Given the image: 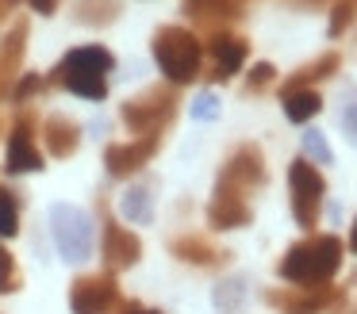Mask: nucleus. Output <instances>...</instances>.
I'll return each mask as SVG.
<instances>
[{
  "label": "nucleus",
  "mask_w": 357,
  "mask_h": 314,
  "mask_svg": "<svg viewBox=\"0 0 357 314\" xmlns=\"http://www.w3.org/2000/svg\"><path fill=\"white\" fill-rule=\"evenodd\" d=\"M338 69H342V54H338V50L319 54V58H311L307 65H300L296 73H288L284 81H280V96H292V92H300V88H315L319 81L334 77Z\"/></svg>",
  "instance_id": "a211bd4d"
},
{
  "label": "nucleus",
  "mask_w": 357,
  "mask_h": 314,
  "mask_svg": "<svg viewBox=\"0 0 357 314\" xmlns=\"http://www.w3.org/2000/svg\"><path fill=\"white\" fill-rule=\"evenodd\" d=\"M261 299L280 314H326L346 303V291L334 288V283H323V288H269Z\"/></svg>",
  "instance_id": "0eeeda50"
},
{
  "label": "nucleus",
  "mask_w": 357,
  "mask_h": 314,
  "mask_svg": "<svg viewBox=\"0 0 357 314\" xmlns=\"http://www.w3.org/2000/svg\"><path fill=\"white\" fill-rule=\"evenodd\" d=\"M349 249L357 253V219H354V226H349Z\"/></svg>",
  "instance_id": "e433bc0d"
},
{
  "label": "nucleus",
  "mask_w": 357,
  "mask_h": 314,
  "mask_svg": "<svg viewBox=\"0 0 357 314\" xmlns=\"http://www.w3.org/2000/svg\"><path fill=\"white\" fill-rule=\"evenodd\" d=\"M181 4H185V15L196 27L215 35V31H227L231 23H238L246 15L250 0H181Z\"/></svg>",
  "instance_id": "dca6fc26"
},
{
  "label": "nucleus",
  "mask_w": 357,
  "mask_h": 314,
  "mask_svg": "<svg viewBox=\"0 0 357 314\" xmlns=\"http://www.w3.org/2000/svg\"><path fill=\"white\" fill-rule=\"evenodd\" d=\"M43 88H47V81H43L39 73H20V81L12 84L8 100H12V104H20V107H24V104H31V100L39 96Z\"/></svg>",
  "instance_id": "a878e982"
},
{
  "label": "nucleus",
  "mask_w": 357,
  "mask_h": 314,
  "mask_svg": "<svg viewBox=\"0 0 357 314\" xmlns=\"http://www.w3.org/2000/svg\"><path fill=\"white\" fill-rule=\"evenodd\" d=\"M342 130H346V138L357 146V100H349V104L342 107Z\"/></svg>",
  "instance_id": "7c9ffc66"
},
{
  "label": "nucleus",
  "mask_w": 357,
  "mask_h": 314,
  "mask_svg": "<svg viewBox=\"0 0 357 314\" xmlns=\"http://www.w3.org/2000/svg\"><path fill=\"white\" fill-rule=\"evenodd\" d=\"M357 23V0H338L331 8V23H326V35L331 38H342L349 27Z\"/></svg>",
  "instance_id": "393cba45"
},
{
  "label": "nucleus",
  "mask_w": 357,
  "mask_h": 314,
  "mask_svg": "<svg viewBox=\"0 0 357 314\" xmlns=\"http://www.w3.org/2000/svg\"><path fill=\"white\" fill-rule=\"evenodd\" d=\"M334 314H357V299H354V303H342Z\"/></svg>",
  "instance_id": "c9c22d12"
},
{
  "label": "nucleus",
  "mask_w": 357,
  "mask_h": 314,
  "mask_svg": "<svg viewBox=\"0 0 357 314\" xmlns=\"http://www.w3.org/2000/svg\"><path fill=\"white\" fill-rule=\"evenodd\" d=\"M242 295H246V283H242L238 276H234V280H223V283L215 288V306H219L223 314H231L234 306L242 303Z\"/></svg>",
  "instance_id": "bb28decb"
},
{
  "label": "nucleus",
  "mask_w": 357,
  "mask_h": 314,
  "mask_svg": "<svg viewBox=\"0 0 357 314\" xmlns=\"http://www.w3.org/2000/svg\"><path fill=\"white\" fill-rule=\"evenodd\" d=\"M277 84V65L273 61H254V69L246 73V92H265Z\"/></svg>",
  "instance_id": "c85d7f7f"
},
{
  "label": "nucleus",
  "mask_w": 357,
  "mask_h": 314,
  "mask_svg": "<svg viewBox=\"0 0 357 314\" xmlns=\"http://www.w3.org/2000/svg\"><path fill=\"white\" fill-rule=\"evenodd\" d=\"M188 111H192L196 123H211V119H219V111H223V107H219V96L208 88V92H200V96L192 100V107H188Z\"/></svg>",
  "instance_id": "c756f323"
},
{
  "label": "nucleus",
  "mask_w": 357,
  "mask_h": 314,
  "mask_svg": "<svg viewBox=\"0 0 357 314\" xmlns=\"http://www.w3.org/2000/svg\"><path fill=\"white\" fill-rule=\"evenodd\" d=\"M27 38H31V23L20 15L12 19L8 35L0 38V96H8L12 84L24 73V54H27Z\"/></svg>",
  "instance_id": "4468645a"
},
{
  "label": "nucleus",
  "mask_w": 357,
  "mask_h": 314,
  "mask_svg": "<svg viewBox=\"0 0 357 314\" xmlns=\"http://www.w3.org/2000/svg\"><path fill=\"white\" fill-rule=\"evenodd\" d=\"M27 4H31L35 12H39V15H54V12H58V4H62V0H27Z\"/></svg>",
  "instance_id": "473e14b6"
},
{
  "label": "nucleus",
  "mask_w": 357,
  "mask_h": 314,
  "mask_svg": "<svg viewBox=\"0 0 357 314\" xmlns=\"http://www.w3.org/2000/svg\"><path fill=\"white\" fill-rule=\"evenodd\" d=\"M162 150V134H139L131 142H112L104 150V168L108 176H135L142 165H150V157Z\"/></svg>",
  "instance_id": "9b49d317"
},
{
  "label": "nucleus",
  "mask_w": 357,
  "mask_h": 314,
  "mask_svg": "<svg viewBox=\"0 0 357 314\" xmlns=\"http://www.w3.org/2000/svg\"><path fill=\"white\" fill-rule=\"evenodd\" d=\"M288 8H300V12H307V8H323V4H338V0H284Z\"/></svg>",
  "instance_id": "2f4dec72"
},
{
  "label": "nucleus",
  "mask_w": 357,
  "mask_h": 314,
  "mask_svg": "<svg viewBox=\"0 0 357 314\" xmlns=\"http://www.w3.org/2000/svg\"><path fill=\"white\" fill-rule=\"evenodd\" d=\"M154 61L165 73V84L181 88V84H192L196 77L204 73V42L181 23H165V27L154 31Z\"/></svg>",
  "instance_id": "7ed1b4c3"
},
{
  "label": "nucleus",
  "mask_w": 357,
  "mask_h": 314,
  "mask_svg": "<svg viewBox=\"0 0 357 314\" xmlns=\"http://www.w3.org/2000/svg\"><path fill=\"white\" fill-rule=\"evenodd\" d=\"M280 107H284V119L296 123V127H307L319 111H323V96L315 88H300L292 96H280Z\"/></svg>",
  "instance_id": "412c9836"
},
{
  "label": "nucleus",
  "mask_w": 357,
  "mask_h": 314,
  "mask_svg": "<svg viewBox=\"0 0 357 314\" xmlns=\"http://www.w3.org/2000/svg\"><path fill=\"white\" fill-rule=\"evenodd\" d=\"M342 253L346 245L338 234H307L284 249V257L277 260V276L292 288H323L338 276Z\"/></svg>",
  "instance_id": "f257e3e1"
},
{
  "label": "nucleus",
  "mask_w": 357,
  "mask_h": 314,
  "mask_svg": "<svg viewBox=\"0 0 357 314\" xmlns=\"http://www.w3.org/2000/svg\"><path fill=\"white\" fill-rule=\"evenodd\" d=\"M204 46H208V54H211L208 81H215V84L231 81V77L246 65V58H250V42L242 35H234V31H215V35H208V42H204Z\"/></svg>",
  "instance_id": "f8f14e48"
},
{
  "label": "nucleus",
  "mask_w": 357,
  "mask_h": 314,
  "mask_svg": "<svg viewBox=\"0 0 357 314\" xmlns=\"http://www.w3.org/2000/svg\"><path fill=\"white\" fill-rule=\"evenodd\" d=\"M177 107H181V96L173 84H150V88H142L139 96H131L119 107V119L135 134H162L173 123Z\"/></svg>",
  "instance_id": "20e7f679"
},
{
  "label": "nucleus",
  "mask_w": 357,
  "mask_h": 314,
  "mask_svg": "<svg viewBox=\"0 0 357 314\" xmlns=\"http://www.w3.org/2000/svg\"><path fill=\"white\" fill-rule=\"evenodd\" d=\"M20 234V196L12 188H0V242Z\"/></svg>",
  "instance_id": "b1692460"
},
{
  "label": "nucleus",
  "mask_w": 357,
  "mask_h": 314,
  "mask_svg": "<svg viewBox=\"0 0 357 314\" xmlns=\"http://www.w3.org/2000/svg\"><path fill=\"white\" fill-rule=\"evenodd\" d=\"M300 146H303V153L300 157H307L311 165H331L334 161V153H331V146H326V134L319 127H307L300 134Z\"/></svg>",
  "instance_id": "5701e85b"
},
{
  "label": "nucleus",
  "mask_w": 357,
  "mask_h": 314,
  "mask_svg": "<svg viewBox=\"0 0 357 314\" xmlns=\"http://www.w3.org/2000/svg\"><path fill=\"white\" fill-rule=\"evenodd\" d=\"M123 15V0H73V19L81 27H112Z\"/></svg>",
  "instance_id": "aec40b11"
},
{
  "label": "nucleus",
  "mask_w": 357,
  "mask_h": 314,
  "mask_svg": "<svg viewBox=\"0 0 357 314\" xmlns=\"http://www.w3.org/2000/svg\"><path fill=\"white\" fill-rule=\"evenodd\" d=\"M119 211H123V219L146 226V222L154 219V188H150V184H131V188L123 191V199H119Z\"/></svg>",
  "instance_id": "4be33fe9"
},
{
  "label": "nucleus",
  "mask_w": 357,
  "mask_h": 314,
  "mask_svg": "<svg viewBox=\"0 0 357 314\" xmlns=\"http://www.w3.org/2000/svg\"><path fill=\"white\" fill-rule=\"evenodd\" d=\"M123 314H162V311H150V306H142V303H127Z\"/></svg>",
  "instance_id": "f704fd0d"
},
{
  "label": "nucleus",
  "mask_w": 357,
  "mask_h": 314,
  "mask_svg": "<svg viewBox=\"0 0 357 314\" xmlns=\"http://www.w3.org/2000/svg\"><path fill=\"white\" fill-rule=\"evenodd\" d=\"M0 291L4 295L20 291V268H16V257H12V249L4 242H0Z\"/></svg>",
  "instance_id": "cd10ccee"
},
{
  "label": "nucleus",
  "mask_w": 357,
  "mask_h": 314,
  "mask_svg": "<svg viewBox=\"0 0 357 314\" xmlns=\"http://www.w3.org/2000/svg\"><path fill=\"white\" fill-rule=\"evenodd\" d=\"M116 69V54L100 42L89 46H73L54 69L50 77H43L54 88H66L81 100H108V73Z\"/></svg>",
  "instance_id": "f03ea898"
},
{
  "label": "nucleus",
  "mask_w": 357,
  "mask_h": 314,
  "mask_svg": "<svg viewBox=\"0 0 357 314\" xmlns=\"http://www.w3.org/2000/svg\"><path fill=\"white\" fill-rule=\"evenodd\" d=\"M265 180H269V173H265V153H261V146H257V142L234 146L231 157L223 161V168H219V184L242 191V196L257 191Z\"/></svg>",
  "instance_id": "6e6552de"
},
{
  "label": "nucleus",
  "mask_w": 357,
  "mask_h": 314,
  "mask_svg": "<svg viewBox=\"0 0 357 314\" xmlns=\"http://www.w3.org/2000/svg\"><path fill=\"white\" fill-rule=\"evenodd\" d=\"M100 257H104V265H108V272H127V268H135V265H139V257H142L139 234L127 230V226H119L116 219H108V222H104Z\"/></svg>",
  "instance_id": "2eb2a0df"
},
{
  "label": "nucleus",
  "mask_w": 357,
  "mask_h": 314,
  "mask_svg": "<svg viewBox=\"0 0 357 314\" xmlns=\"http://www.w3.org/2000/svg\"><path fill=\"white\" fill-rule=\"evenodd\" d=\"M254 222V207L242 191L215 180V191L208 199V226L211 230H246Z\"/></svg>",
  "instance_id": "ddd939ff"
},
{
  "label": "nucleus",
  "mask_w": 357,
  "mask_h": 314,
  "mask_svg": "<svg viewBox=\"0 0 357 314\" xmlns=\"http://www.w3.org/2000/svg\"><path fill=\"white\" fill-rule=\"evenodd\" d=\"M81 134H85V130H81V123H77V119H70V115H62V111L47 115V123H43L47 153H54L58 161H66V157H73V153H77Z\"/></svg>",
  "instance_id": "6ab92c4d"
},
{
  "label": "nucleus",
  "mask_w": 357,
  "mask_h": 314,
  "mask_svg": "<svg viewBox=\"0 0 357 314\" xmlns=\"http://www.w3.org/2000/svg\"><path fill=\"white\" fill-rule=\"evenodd\" d=\"M4 168H8L12 176L39 173L43 168V150L35 146V111L31 107H20L16 123H12L8 150H4Z\"/></svg>",
  "instance_id": "9d476101"
},
{
  "label": "nucleus",
  "mask_w": 357,
  "mask_h": 314,
  "mask_svg": "<svg viewBox=\"0 0 357 314\" xmlns=\"http://www.w3.org/2000/svg\"><path fill=\"white\" fill-rule=\"evenodd\" d=\"M20 4H24V0H0V23L12 19V12H16Z\"/></svg>",
  "instance_id": "72a5a7b5"
},
{
  "label": "nucleus",
  "mask_w": 357,
  "mask_h": 314,
  "mask_svg": "<svg viewBox=\"0 0 357 314\" xmlns=\"http://www.w3.org/2000/svg\"><path fill=\"white\" fill-rule=\"evenodd\" d=\"M70 311L73 314H112V311H119V280L112 272L77 276L73 288H70Z\"/></svg>",
  "instance_id": "1a4fd4ad"
},
{
  "label": "nucleus",
  "mask_w": 357,
  "mask_h": 314,
  "mask_svg": "<svg viewBox=\"0 0 357 314\" xmlns=\"http://www.w3.org/2000/svg\"><path fill=\"white\" fill-rule=\"evenodd\" d=\"M288 191H292V219L300 230H315L319 214H323L326 199V180L319 173V165H311L307 157H296L288 165Z\"/></svg>",
  "instance_id": "39448f33"
},
{
  "label": "nucleus",
  "mask_w": 357,
  "mask_h": 314,
  "mask_svg": "<svg viewBox=\"0 0 357 314\" xmlns=\"http://www.w3.org/2000/svg\"><path fill=\"white\" fill-rule=\"evenodd\" d=\"M50 230H54L58 253H62L70 265L89 260V253H93V222H89V214L81 211V207L54 203L50 207Z\"/></svg>",
  "instance_id": "423d86ee"
},
{
  "label": "nucleus",
  "mask_w": 357,
  "mask_h": 314,
  "mask_svg": "<svg viewBox=\"0 0 357 314\" xmlns=\"http://www.w3.org/2000/svg\"><path fill=\"white\" fill-rule=\"evenodd\" d=\"M169 253L185 265H196V268H223L231 260V249L215 245L208 234H177L169 237Z\"/></svg>",
  "instance_id": "f3484780"
}]
</instances>
